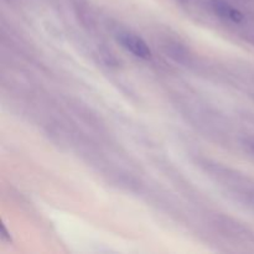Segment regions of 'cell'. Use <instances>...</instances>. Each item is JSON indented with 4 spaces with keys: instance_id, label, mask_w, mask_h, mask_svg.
Listing matches in <instances>:
<instances>
[{
    "instance_id": "cell-1",
    "label": "cell",
    "mask_w": 254,
    "mask_h": 254,
    "mask_svg": "<svg viewBox=\"0 0 254 254\" xmlns=\"http://www.w3.org/2000/svg\"><path fill=\"white\" fill-rule=\"evenodd\" d=\"M117 39H118L119 44H121L127 51L133 54L134 56L143 60L150 59L151 50L149 49L148 44H146L141 37H139L138 35L133 34V32L122 31L117 35Z\"/></svg>"
},
{
    "instance_id": "cell-2",
    "label": "cell",
    "mask_w": 254,
    "mask_h": 254,
    "mask_svg": "<svg viewBox=\"0 0 254 254\" xmlns=\"http://www.w3.org/2000/svg\"><path fill=\"white\" fill-rule=\"evenodd\" d=\"M212 9L216 15H218L222 19L231 20L233 22H241L245 19V16H243V14L240 10L233 7L228 2L223 1V0H213Z\"/></svg>"
},
{
    "instance_id": "cell-3",
    "label": "cell",
    "mask_w": 254,
    "mask_h": 254,
    "mask_svg": "<svg viewBox=\"0 0 254 254\" xmlns=\"http://www.w3.org/2000/svg\"><path fill=\"white\" fill-rule=\"evenodd\" d=\"M1 238H2V240L11 241V237H10V235H9V233H7V231H6V227H5L4 225L1 226Z\"/></svg>"
}]
</instances>
